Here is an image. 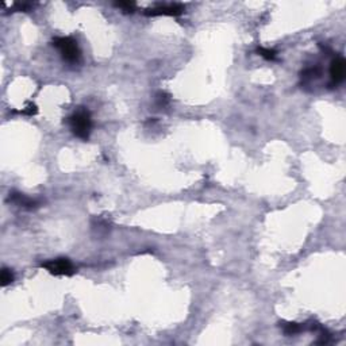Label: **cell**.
<instances>
[{"label": "cell", "instance_id": "11", "mask_svg": "<svg viewBox=\"0 0 346 346\" xmlns=\"http://www.w3.org/2000/svg\"><path fill=\"white\" fill-rule=\"evenodd\" d=\"M37 111H38V110H37V106H35V104H28L27 108H25L22 112L23 114H26V115H35Z\"/></svg>", "mask_w": 346, "mask_h": 346}, {"label": "cell", "instance_id": "2", "mask_svg": "<svg viewBox=\"0 0 346 346\" xmlns=\"http://www.w3.org/2000/svg\"><path fill=\"white\" fill-rule=\"evenodd\" d=\"M53 45L61 53V57L64 61L69 64H78L81 58V53L78 49L77 42L71 37H58L53 39Z\"/></svg>", "mask_w": 346, "mask_h": 346}, {"label": "cell", "instance_id": "3", "mask_svg": "<svg viewBox=\"0 0 346 346\" xmlns=\"http://www.w3.org/2000/svg\"><path fill=\"white\" fill-rule=\"evenodd\" d=\"M42 268H45L46 271H49L51 274H72L73 273V265L68 258H56V260H50L46 261L41 265Z\"/></svg>", "mask_w": 346, "mask_h": 346}, {"label": "cell", "instance_id": "4", "mask_svg": "<svg viewBox=\"0 0 346 346\" xmlns=\"http://www.w3.org/2000/svg\"><path fill=\"white\" fill-rule=\"evenodd\" d=\"M184 11V6L181 4H158L146 10L145 14L149 17H157V15H169V17H177L181 15Z\"/></svg>", "mask_w": 346, "mask_h": 346}, {"label": "cell", "instance_id": "7", "mask_svg": "<svg viewBox=\"0 0 346 346\" xmlns=\"http://www.w3.org/2000/svg\"><path fill=\"white\" fill-rule=\"evenodd\" d=\"M257 53L260 54L261 57H264L265 60H271V61H273L274 58H276V50H273V49H267V48H258L257 49Z\"/></svg>", "mask_w": 346, "mask_h": 346}, {"label": "cell", "instance_id": "8", "mask_svg": "<svg viewBox=\"0 0 346 346\" xmlns=\"http://www.w3.org/2000/svg\"><path fill=\"white\" fill-rule=\"evenodd\" d=\"M12 281H14V273L10 269L3 268V271H1V285L6 287V285L11 284Z\"/></svg>", "mask_w": 346, "mask_h": 346}, {"label": "cell", "instance_id": "10", "mask_svg": "<svg viewBox=\"0 0 346 346\" xmlns=\"http://www.w3.org/2000/svg\"><path fill=\"white\" fill-rule=\"evenodd\" d=\"M115 7L121 8L124 12H133L135 8V4L133 1H119V3H115Z\"/></svg>", "mask_w": 346, "mask_h": 346}, {"label": "cell", "instance_id": "9", "mask_svg": "<svg viewBox=\"0 0 346 346\" xmlns=\"http://www.w3.org/2000/svg\"><path fill=\"white\" fill-rule=\"evenodd\" d=\"M301 329H303V327H301L299 323H292V322H291V323H287L284 326V333L287 335H294L297 334L299 331H301Z\"/></svg>", "mask_w": 346, "mask_h": 346}, {"label": "cell", "instance_id": "5", "mask_svg": "<svg viewBox=\"0 0 346 346\" xmlns=\"http://www.w3.org/2000/svg\"><path fill=\"white\" fill-rule=\"evenodd\" d=\"M345 68H346V62L342 57H337L335 60H333L331 67H330V77H331V83L340 84L344 81V78H345Z\"/></svg>", "mask_w": 346, "mask_h": 346}, {"label": "cell", "instance_id": "6", "mask_svg": "<svg viewBox=\"0 0 346 346\" xmlns=\"http://www.w3.org/2000/svg\"><path fill=\"white\" fill-rule=\"evenodd\" d=\"M8 200L15 203L18 206L25 207V208H34V207L38 206V201L30 199L27 196H25L23 194H18V192H11L8 196Z\"/></svg>", "mask_w": 346, "mask_h": 346}, {"label": "cell", "instance_id": "1", "mask_svg": "<svg viewBox=\"0 0 346 346\" xmlns=\"http://www.w3.org/2000/svg\"><path fill=\"white\" fill-rule=\"evenodd\" d=\"M69 126L72 133L77 138L83 141H87L90 138L91 128H92V121H91V114L88 110L80 107L77 111L69 118Z\"/></svg>", "mask_w": 346, "mask_h": 346}]
</instances>
